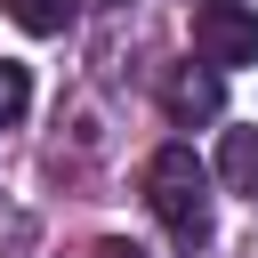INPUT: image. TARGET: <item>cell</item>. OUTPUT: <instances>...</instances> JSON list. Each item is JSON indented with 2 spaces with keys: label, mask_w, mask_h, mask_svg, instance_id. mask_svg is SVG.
Listing matches in <instances>:
<instances>
[{
  "label": "cell",
  "mask_w": 258,
  "mask_h": 258,
  "mask_svg": "<svg viewBox=\"0 0 258 258\" xmlns=\"http://www.w3.org/2000/svg\"><path fill=\"white\" fill-rule=\"evenodd\" d=\"M8 16H16L24 32H64V24H73V0H8Z\"/></svg>",
  "instance_id": "5b68a950"
},
{
  "label": "cell",
  "mask_w": 258,
  "mask_h": 258,
  "mask_svg": "<svg viewBox=\"0 0 258 258\" xmlns=\"http://www.w3.org/2000/svg\"><path fill=\"white\" fill-rule=\"evenodd\" d=\"M194 56H202L210 73L258 64V8H250V0H202V8H194Z\"/></svg>",
  "instance_id": "7a4b0ae2"
},
{
  "label": "cell",
  "mask_w": 258,
  "mask_h": 258,
  "mask_svg": "<svg viewBox=\"0 0 258 258\" xmlns=\"http://www.w3.org/2000/svg\"><path fill=\"white\" fill-rule=\"evenodd\" d=\"M145 202H153V218L194 250V242H210V169L194 161V145H161L153 161H145Z\"/></svg>",
  "instance_id": "6da1fadb"
},
{
  "label": "cell",
  "mask_w": 258,
  "mask_h": 258,
  "mask_svg": "<svg viewBox=\"0 0 258 258\" xmlns=\"http://www.w3.org/2000/svg\"><path fill=\"white\" fill-rule=\"evenodd\" d=\"M89 258H145V250H137V242H97Z\"/></svg>",
  "instance_id": "52a82bcc"
},
{
  "label": "cell",
  "mask_w": 258,
  "mask_h": 258,
  "mask_svg": "<svg viewBox=\"0 0 258 258\" xmlns=\"http://www.w3.org/2000/svg\"><path fill=\"white\" fill-rule=\"evenodd\" d=\"M161 105H169V121H218L226 113V89H218L210 64H177L161 81Z\"/></svg>",
  "instance_id": "3957f363"
},
{
  "label": "cell",
  "mask_w": 258,
  "mask_h": 258,
  "mask_svg": "<svg viewBox=\"0 0 258 258\" xmlns=\"http://www.w3.org/2000/svg\"><path fill=\"white\" fill-rule=\"evenodd\" d=\"M218 177L234 194H258V129H226L218 137Z\"/></svg>",
  "instance_id": "277c9868"
},
{
  "label": "cell",
  "mask_w": 258,
  "mask_h": 258,
  "mask_svg": "<svg viewBox=\"0 0 258 258\" xmlns=\"http://www.w3.org/2000/svg\"><path fill=\"white\" fill-rule=\"evenodd\" d=\"M24 105H32V81H24V64H0V129H8V121H24Z\"/></svg>",
  "instance_id": "8992f818"
}]
</instances>
